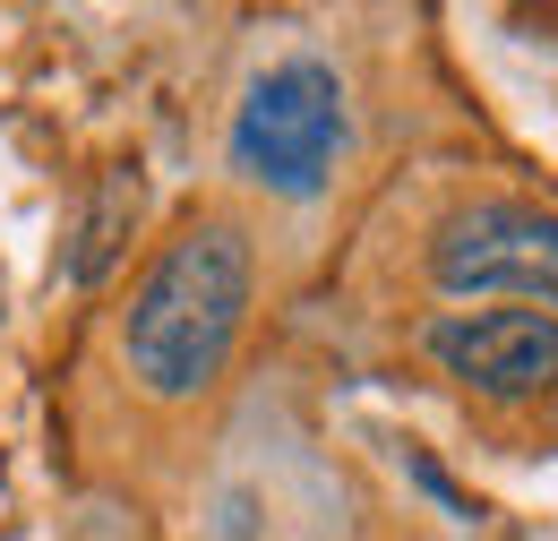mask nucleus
<instances>
[{
  "label": "nucleus",
  "mask_w": 558,
  "mask_h": 541,
  "mask_svg": "<svg viewBox=\"0 0 558 541\" xmlns=\"http://www.w3.org/2000/svg\"><path fill=\"white\" fill-rule=\"evenodd\" d=\"M429 275L447 292H515L524 310L542 301L558 310V215L515 199H482L438 224L429 241Z\"/></svg>",
  "instance_id": "nucleus-3"
},
{
  "label": "nucleus",
  "mask_w": 558,
  "mask_h": 541,
  "mask_svg": "<svg viewBox=\"0 0 558 541\" xmlns=\"http://www.w3.org/2000/svg\"><path fill=\"white\" fill-rule=\"evenodd\" d=\"M421 344L447 378H464L473 396H498V405L558 387V318L524 310V301L515 310H447V318H429Z\"/></svg>",
  "instance_id": "nucleus-4"
},
{
  "label": "nucleus",
  "mask_w": 558,
  "mask_h": 541,
  "mask_svg": "<svg viewBox=\"0 0 558 541\" xmlns=\"http://www.w3.org/2000/svg\"><path fill=\"white\" fill-rule=\"evenodd\" d=\"M344 146H352L344 77L318 61V52L267 69V77L241 95L232 137H223L232 172H241V181H258V190H276V199H318V190L336 181Z\"/></svg>",
  "instance_id": "nucleus-2"
},
{
  "label": "nucleus",
  "mask_w": 558,
  "mask_h": 541,
  "mask_svg": "<svg viewBox=\"0 0 558 541\" xmlns=\"http://www.w3.org/2000/svg\"><path fill=\"white\" fill-rule=\"evenodd\" d=\"M250 284H258V259H250L241 224H190L146 267V284L130 292L121 352H130V378L155 405H190L223 378L241 318H250Z\"/></svg>",
  "instance_id": "nucleus-1"
}]
</instances>
